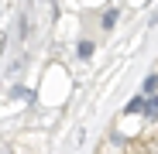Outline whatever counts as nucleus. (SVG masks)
<instances>
[{"label": "nucleus", "mask_w": 158, "mask_h": 154, "mask_svg": "<svg viewBox=\"0 0 158 154\" xmlns=\"http://www.w3.org/2000/svg\"><path fill=\"white\" fill-rule=\"evenodd\" d=\"M114 21H117V10H107L103 14V28H114Z\"/></svg>", "instance_id": "20e7f679"}, {"label": "nucleus", "mask_w": 158, "mask_h": 154, "mask_svg": "<svg viewBox=\"0 0 158 154\" xmlns=\"http://www.w3.org/2000/svg\"><path fill=\"white\" fill-rule=\"evenodd\" d=\"M144 116H151V120H158V96H144Z\"/></svg>", "instance_id": "f03ea898"}, {"label": "nucleus", "mask_w": 158, "mask_h": 154, "mask_svg": "<svg viewBox=\"0 0 158 154\" xmlns=\"http://www.w3.org/2000/svg\"><path fill=\"white\" fill-rule=\"evenodd\" d=\"M141 96H148V99H151V96H158V72H151L148 79H144V86H141Z\"/></svg>", "instance_id": "f257e3e1"}, {"label": "nucleus", "mask_w": 158, "mask_h": 154, "mask_svg": "<svg viewBox=\"0 0 158 154\" xmlns=\"http://www.w3.org/2000/svg\"><path fill=\"white\" fill-rule=\"evenodd\" d=\"M79 55L89 58V55H93V41H79Z\"/></svg>", "instance_id": "7ed1b4c3"}]
</instances>
